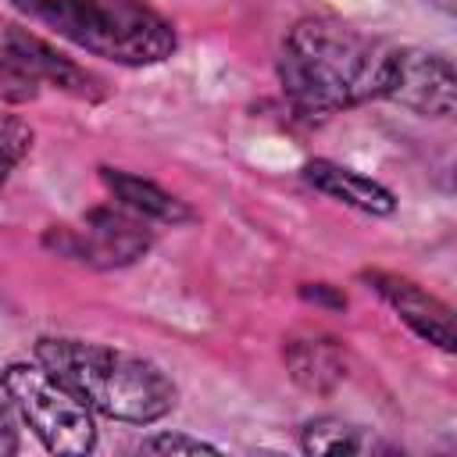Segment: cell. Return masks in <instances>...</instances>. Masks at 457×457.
Segmentation results:
<instances>
[{"label":"cell","mask_w":457,"mask_h":457,"mask_svg":"<svg viewBox=\"0 0 457 457\" xmlns=\"http://www.w3.org/2000/svg\"><path fill=\"white\" fill-rule=\"evenodd\" d=\"M393 46L339 18H300L278 50V86L303 118H328L386 93Z\"/></svg>","instance_id":"cell-1"},{"label":"cell","mask_w":457,"mask_h":457,"mask_svg":"<svg viewBox=\"0 0 457 457\" xmlns=\"http://www.w3.org/2000/svg\"><path fill=\"white\" fill-rule=\"evenodd\" d=\"M36 361H43L79 400L104 418L129 425H154L175 407V382L143 353L86 343L71 336H43L36 343Z\"/></svg>","instance_id":"cell-2"},{"label":"cell","mask_w":457,"mask_h":457,"mask_svg":"<svg viewBox=\"0 0 457 457\" xmlns=\"http://www.w3.org/2000/svg\"><path fill=\"white\" fill-rule=\"evenodd\" d=\"M21 14L43 21L61 39L125 68L161 64L179 36L164 14L143 0H11Z\"/></svg>","instance_id":"cell-3"},{"label":"cell","mask_w":457,"mask_h":457,"mask_svg":"<svg viewBox=\"0 0 457 457\" xmlns=\"http://www.w3.org/2000/svg\"><path fill=\"white\" fill-rule=\"evenodd\" d=\"M0 389L50 453H89L96 446L93 411L43 361H11L0 371Z\"/></svg>","instance_id":"cell-4"},{"label":"cell","mask_w":457,"mask_h":457,"mask_svg":"<svg viewBox=\"0 0 457 457\" xmlns=\"http://www.w3.org/2000/svg\"><path fill=\"white\" fill-rule=\"evenodd\" d=\"M43 243L61 257H71L89 268H125L150 250L154 232L146 218H139L121 204H111L86 211L79 225L46 228Z\"/></svg>","instance_id":"cell-5"},{"label":"cell","mask_w":457,"mask_h":457,"mask_svg":"<svg viewBox=\"0 0 457 457\" xmlns=\"http://www.w3.org/2000/svg\"><path fill=\"white\" fill-rule=\"evenodd\" d=\"M382 96L425 118H450L457 104L450 57L421 46H393V68Z\"/></svg>","instance_id":"cell-6"},{"label":"cell","mask_w":457,"mask_h":457,"mask_svg":"<svg viewBox=\"0 0 457 457\" xmlns=\"http://www.w3.org/2000/svg\"><path fill=\"white\" fill-rule=\"evenodd\" d=\"M0 57L11 61L14 68H21L29 79L57 86L68 96H79V100L104 96V82L93 71H86L82 64H75L71 57L54 50L46 39L32 36L29 29H21L14 21H0Z\"/></svg>","instance_id":"cell-7"},{"label":"cell","mask_w":457,"mask_h":457,"mask_svg":"<svg viewBox=\"0 0 457 457\" xmlns=\"http://www.w3.org/2000/svg\"><path fill=\"white\" fill-rule=\"evenodd\" d=\"M361 278L368 282V289H375L396 314L403 325H411L425 343H436L439 350H453V314L450 307L432 296L428 289H421L414 278L396 275V271H378L368 268L361 271Z\"/></svg>","instance_id":"cell-8"},{"label":"cell","mask_w":457,"mask_h":457,"mask_svg":"<svg viewBox=\"0 0 457 457\" xmlns=\"http://www.w3.org/2000/svg\"><path fill=\"white\" fill-rule=\"evenodd\" d=\"M282 361H286L289 378L314 396L332 393L346 378V350L339 339H332L325 332H300V336L286 339Z\"/></svg>","instance_id":"cell-9"},{"label":"cell","mask_w":457,"mask_h":457,"mask_svg":"<svg viewBox=\"0 0 457 457\" xmlns=\"http://www.w3.org/2000/svg\"><path fill=\"white\" fill-rule=\"evenodd\" d=\"M303 182L314 186L318 193L353 207V211H364V214H375V218H386L396 211V196L393 189H386L382 182L353 171V168H343L336 161H325V157H314L303 164Z\"/></svg>","instance_id":"cell-10"},{"label":"cell","mask_w":457,"mask_h":457,"mask_svg":"<svg viewBox=\"0 0 457 457\" xmlns=\"http://www.w3.org/2000/svg\"><path fill=\"white\" fill-rule=\"evenodd\" d=\"M100 182L107 186V193L114 196V204L136 211V214L146 218V221L182 225V221H193V218H196L179 196H171V193L161 189L157 182L139 179V175H132V171H121V168H100Z\"/></svg>","instance_id":"cell-11"},{"label":"cell","mask_w":457,"mask_h":457,"mask_svg":"<svg viewBox=\"0 0 457 457\" xmlns=\"http://www.w3.org/2000/svg\"><path fill=\"white\" fill-rule=\"evenodd\" d=\"M300 446H303V453H378V450H393L371 428L343 421V418H328V414L311 418L300 428Z\"/></svg>","instance_id":"cell-12"},{"label":"cell","mask_w":457,"mask_h":457,"mask_svg":"<svg viewBox=\"0 0 457 457\" xmlns=\"http://www.w3.org/2000/svg\"><path fill=\"white\" fill-rule=\"evenodd\" d=\"M32 150V129L25 118L11 114V111H0V193L11 179V171L29 157Z\"/></svg>","instance_id":"cell-13"},{"label":"cell","mask_w":457,"mask_h":457,"mask_svg":"<svg viewBox=\"0 0 457 457\" xmlns=\"http://www.w3.org/2000/svg\"><path fill=\"white\" fill-rule=\"evenodd\" d=\"M139 450H146V453H221L214 443L186 436V432H157V436L143 439Z\"/></svg>","instance_id":"cell-14"},{"label":"cell","mask_w":457,"mask_h":457,"mask_svg":"<svg viewBox=\"0 0 457 457\" xmlns=\"http://www.w3.org/2000/svg\"><path fill=\"white\" fill-rule=\"evenodd\" d=\"M36 93H39V82L0 57V100L4 104H25V100H36Z\"/></svg>","instance_id":"cell-15"},{"label":"cell","mask_w":457,"mask_h":457,"mask_svg":"<svg viewBox=\"0 0 457 457\" xmlns=\"http://www.w3.org/2000/svg\"><path fill=\"white\" fill-rule=\"evenodd\" d=\"M18 428H21L18 411L11 407V400H0V457L21 450V436H18Z\"/></svg>","instance_id":"cell-16"},{"label":"cell","mask_w":457,"mask_h":457,"mask_svg":"<svg viewBox=\"0 0 457 457\" xmlns=\"http://www.w3.org/2000/svg\"><path fill=\"white\" fill-rule=\"evenodd\" d=\"M307 300H318V303H332V307H346V296L343 293H332V286H325V282H314V286H303L300 289Z\"/></svg>","instance_id":"cell-17"}]
</instances>
